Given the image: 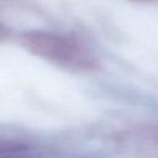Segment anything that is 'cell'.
Masks as SVG:
<instances>
[{"label": "cell", "mask_w": 158, "mask_h": 158, "mask_svg": "<svg viewBox=\"0 0 158 158\" xmlns=\"http://www.w3.org/2000/svg\"><path fill=\"white\" fill-rule=\"evenodd\" d=\"M21 43L30 53L72 72H94L100 65L86 46L62 33L31 30L21 35Z\"/></svg>", "instance_id": "6da1fadb"}, {"label": "cell", "mask_w": 158, "mask_h": 158, "mask_svg": "<svg viewBox=\"0 0 158 158\" xmlns=\"http://www.w3.org/2000/svg\"><path fill=\"white\" fill-rule=\"evenodd\" d=\"M10 36V30L7 28V26H5L2 22H0V42H4L9 38Z\"/></svg>", "instance_id": "7a4b0ae2"}, {"label": "cell", "mask_w": 158, "mask_h": 158, "mask_svg": "<svg viewBox=\"0 0 158 158\" xmlns=\"http://www.w3.org/2000/svg\"><path fill=\"white\" fill-rule=\"evenodd\" d=\"M0 158H28V157H22L19 153H7V154H0Z\"/></svg>", "instance_id": "3957f363"}, {"label": "cell", "mask_w": 158, "mask_h": 158, "mask_svg": "<svg viewBox=\"0 0 158 158\" xmlns=\"http://www.w3.org/2000/svg\"><path fill=\"white\" fill-rule=\"evenodd\" d=\"M135 4H158V0H128Z\"/></svg>", "instance_id": "277c9868"}]
</instances>
